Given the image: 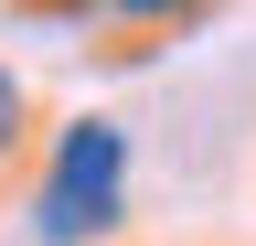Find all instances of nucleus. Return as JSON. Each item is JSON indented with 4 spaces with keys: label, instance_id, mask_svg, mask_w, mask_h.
<instances>
[{
    "label": "nucleus",
    "instance_id": "f03ea898",
    "mask_svg": "<svg viewBox=\"0 0 256 246\" xmlns=\"http://www.w3.org/2000/svg\"><path fill=\"white\" fill-rule=\"evenodd\" d=\"M11 118H22V86H11V75H0V139H11Z\"/></svg>",
    "mask_w": 256,
    "mask_h": 246
},
{
    "label": "nucleus",
    "instance_id": "f257e3e1",
    "mask_svg": "<svg viewBox=\"0 0 256 246\" xmlns=\"http://www.w3.org/2000/svg\"><path fill=\"white\" fill-rule=\"evenodd\" d=\"M128 214V129L118 118H75L54 150V182L32 193V235L43 246H86V235H118Z\"/></svg>",
    "mask_w": 256,
    "mask_h": 246
}]
</instances>
